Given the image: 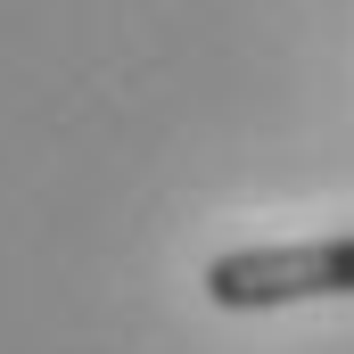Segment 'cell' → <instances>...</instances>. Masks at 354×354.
I'll return each mask as SVG.
<instances>
[{
  "instance_id": "6da1fadb",
  "label": "cell",
  "mask_w": 354,
  "mask_h": 354,
  "mask_svg": "<svg viewBox=\"0 0 354 354\" xmlns=\"http://www.w3.org/2000/svg\"><path fill=\"white\" fill-rule=\"evenodd\" d=\"M214 313H272V305H313L354 297V231L338 239H288V248H231L198 272Z\"/></svg>"
}]
</instances>
